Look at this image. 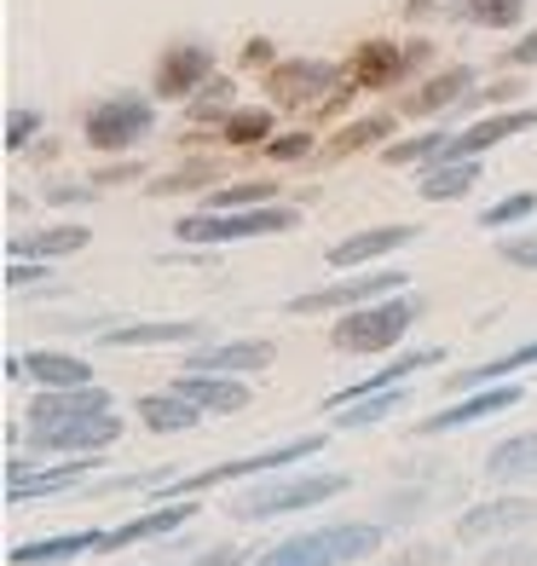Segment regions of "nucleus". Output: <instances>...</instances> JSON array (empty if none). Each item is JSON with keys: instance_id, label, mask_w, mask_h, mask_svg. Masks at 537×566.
<instances>
[{"instance_id": "obj_34", "label": "nucleus", "mask_w": 537, "mask_h": 566, "mask_svg": "<svg viewBox=\"0 0 537 566\" xmlns=\"http://www.w3.org/2000/svg\"><path fill=\"white\" fill-rule=\"evenodd\" d=\"M261 202H277L272 179H249V186H225L209 197V209H261Z\"/></svg>"}, {"instance_id": "obj_37", "label": "nucleus", "mask_w": 537, "mask_h": 566, "mask_svg": "<svg viewBox=\"0 0 537 566\" xmlns=\"http://www.w3.org/2000/svg\"><path fill=\"white\" fill-rule=\"evenodd\" d=\"M445 139H451V134H422V139H404V145H388V150H381V163H388V168H404V163L440 157V150H445Z\"/></svg>"}, {"instance_id": "obj_33", "label": "nucleus", "mask_w": 537, "mask_h": 566, "mask_svg": "<svg viewBox=\"0 0 537 566\" xmlns=\"http://www.w3.org/2000/svg\"><path fill=\"white\" fill-rule=\"evenodd\" d=\"M197 186H214V163L209 157H197V163H186V168H168L157 186H145L150 197H179V191H197Z\"/></svg>"}, {"instance_id": "obj_31", "label": "nucleus", "mask_w": 537, "mask_h": 566, "mask_svg": "<svg viewBox=\"0 0 537 566\" xmlns=\"http://www.w3.org/2000/svg\"><path fill=\"white\" fill-rule=\"evenodd\" d=\"M526 365H537V342L503 353V358H492V365H480V370H463V376H456V388H492V381H508V376L526 370Z\"/></svg>"}, {"instance_id": "obj_32", "label": "nucleus", "mask_w": 537, "mask_h": 566, "mask_svg": "<svg viewBox=\"0 0 537 566\" xmlns=\"http://www.w3.org/2000/svg\"><path fill=\"white\" fill-rule=\"evenodd\" d=\"M393 134V116L381 111V116H358V122H347L341 134H336V145H329V157H352V150H370L376 139H388Z\"/></svg>"}, {"instance_id": "obj_14", "label": "nucleus", "mask_w": 537, "mask_h": 566, "mask_svg": "<svg viewBox=\"0 0 537 566\" xmlns=\"http://www.w3.org/2000/svg\"><path fill=\"white\" fill-rule=\"evenodd\" d=\"M520 405V388L515 381H492V388H474L463 405H451V410H440V417H428V422H417V433H445V428H468V422H480V417H492V410H515Z\"/></svg>"}, {"instance_id": "obj_39", "label": "nucleus", "mask_w": 537, "mask_h": 566, "mask_svg": "<svg viewBox=\"0 0 537 566\" xmlns=\"http://www.w3.org/2000/svg\"><path fill=\"white\" fill-rule=\"evenodd\" d=\"M261 150H266L272 163H301L306 150H313V134H306V127H301V134H277V139H266Z\"/></svg>"}, {"instance_id": "obj_24", "label": "nucleus", "mask_w": 537, "mask_h": 566, "mask_svg": "<svg viewBox=\"0 0 537 566\" xmlns=\"http://www.w3.org/2000/svg\"><path fill=\"white\" fill-rule=\"evenodd\" d=\"M480 186V163L474 157H463V163H440L433 157V168L422 174V202H456V197H468Z\"/></svg>"}, {"instance_id": "obj_43", "label": "nucleus", "mask_w": 537, "mask_h": 566, "mask_svg": "<svg viewBox=\"0 0 537 566\" xmlns=\"http://www.w3.org/2000/svg\"><path fill=\"white\" fill-rule=\"evenodd\" d=\"M243 64H249V70H272V64H277L272 41H249V46H243Z\"/></svg>"}, {"instance_id": "obj_2", "label": "nucleus", "mask_w": 537, "mask_h": 566, "mask_svg": "<svg viewBox=\"0 0 537 566\" xmlns=\"http://www.w3.org/2000/svg\"><path fill=\"white\" fill-rule=\"evenodd\" d=\"M381 549V526H324V532H301L284 537L277 549L254 555V566H347V560H365Z\"/></svg>"}, {"instance_id": "obj_1", "label": "nucleus", "mask_w": 537, "mask_h": 566, "mask_svg": "<svg viewBox=\"0 0 537 566\" xmlns=\"http://www.w3.org/2000/svg\"><path fill=\"white\" fill-rule=\"evenodd\" d=\"M324 451V433H306V440H289V446H272L261 457H238V462H214V469H197V474H139V480H110V492L122 485H168V492H209V485H225V480H249V474H266V469H284V462H301V457H318Z\"/></svg>"}, {"instance_id": "obj_25", "label": "nucleus", "mask_w": 537, "mask_h": 566, "mask_svg": "<svg viewBox=\"0 0 537 566\" xmlns=\"http://www.w3.org/2000/svg\"><path fill=\"white\" fill-rule=\"evenodd\" d=\"M485 474L503 480V485H526V480H537V433H520V440L492 446V457H485Z\"/></svg>"}, {"instance_id": "obj_10", "label": "nucleus", "mask_w": 537, "mask_h": 566, "mask_svg": "<svg viewBox=\"0 0 537 566\" xmlns=\"http://www.w3.org/2000/svg\"><path fill=\"white\" fill-rule=\"evenodd\" d=\"M336 75L341 70L324 59H289V64L266 70V93H272V105H306V98H324L336 87Z\"/></svg>"}, {"instance_id": "obj_47", "label": "nucleus", "mask_w": 537, "mask_h": 566, "mask_svg": "<svg viewBox=\"0 0 537 566\" xmlns=\"http://www.w3.org/2000/svg\"><path fill=\"white\" fill-rule=\"evenodd\" d=\"M197 566H243V555H238V549H209Z\"/></svg>"}, {"instance_id": "obj_26", "label": "nucleus", "mask_w": 537, "mask_h": 566, "mask_svg": "<svg viewBox=\"0 0 537 566\" xmlns=\"http://www.w3.org/2000/svg\"><path fill=\"white\" fill-rule=\"evenodd\" d=\"M87 243H93L87 226H53V231L12 238V261H53V254H75V249H87Z\"/></svg>"}, {"instance_id": "obj_5", "label": "nucleus", "mask_w": 537, "mask_h": 566, "mask_svg": "<svg viewBox=\"0 0 537 566\" xmlns=\"http://www.w3.org/2000/svg\"><path fill=\"white\" fill-rule=\"evenodd\" d=\"M336 492H347V474H295V480H272L254 485L232 503L238 521H272V514H295V509H318Z\"/></svg>"}, {"instance_id": "obj_18", "label": "nucleus", "mask_w": 537, "mask_h": 566, "mask_svg": "<svg viewBox=\"0 0 537 566\" xmlns=\"http://www.w3.org/2000/svg\"><path fill=\"white\" fill-rule=\"evenodd\" d=\"M474 87V70L468 64H451L445 75H433V82L411 98H399V116H433V111H445V105H463Z\"/></svg>"}, {"instance_id": "obj_45", "label": "nucleus", "mask_w": 537, "mask_h": 566, "mask_svg": "<svg viewBox=\"0 0 537 566\" xmlns=\"http://www.w3.org/2000/svg\"><path fill=\"white\" fill-rule=\"evenodd\" d=\"M46 197H53V202H93V197H98V186H93V179H87V186H53Z\"/></svg>"}, {"instance_id": "obj_28", "label": "nucleus", "mask_w": 537, "mask_h": 566, "mask_svg": "<svg viewBox=\"0 0 537 566\" xmlns=\"http://www.w3.org/2000/svg\"><path fill=\"white\" fill-rule=\"evenodd\" d=\"M220 139L232 145V150H254V145H266V139H272V111H266V105H238L232 116L220 122Z\"/></svg>"}, {"instance_id": "obj_19", "label": "nucleus", "mask_w": 537, "mask_h": 566, "mask_svg": "<svg viewBox=\"0 0 537 566\" xmlns=\"http://www.w3.org/2000/svg\"><path fill=\"white\" fill-rule=\"evenodd\" d=\"M179 394H186L191 405H202L209 417H238V410L249 405V388L238 376H197L191 370L186 381H179Z\"/></svg>"}, {"instance_id": "obj_20", "label": "nucleus", "mask_w": 537, "mask_h": 566, "mask_svg": "<svg viewBox=\"0 0 537 566\" xmlns=\"http://www.w3.org/2000/svg\"><path fill=\"white\" fill-rule=\"evenodd\" d=\"M202 324L191 318H173V324H116V329H98L105 347H173V342H197Z\"/></svg>"}, {"instance_id": "obj_38", "label": "nucleus", "mask_w": 537, "mask_h": 566, "mask_svg": "<svg viewBox=\"0 0 537 566\" xmlns=\"http://www.w3.org/2000/svg\"><path fill=\"white\" fill-rule=\"evenodd\" d=\"M537 209V191H520V197H503L497 209H485V231H503V226H515Z\"/></svg>"}, {"instance_id": "obj_12", "label": "nucleus", "mask_w": 537, "mask_h": 566, "mask_svg": "<svg viewBox=\"0 0 537 566\" xmlns=\"http://www.w3.org/2000/svg\"><path fill=\"white\" fill-rule=\"evenodd\" d=\"M209 75H214V53H209V46H197V41L168 46L162 64H157V93L162 98H191Z\"/></svg>"}, {"instance_id": "obj_23", "label": "nucleus", "mask_w": 537, "mask_h": 566, "mask_svg": "<svg viewBox=\"0 0 537 566\" xmlns=\"http://www.w3.org/2000/svg\"><path fill=\"white\" fill-rule=\"evenodd\" d=\"M87 549H105V532H64V537H35V544H18L12 560L18 566H53V560H75Z\"/></svg>"}, {"instance_id": "obj_11", "label": "nucleus", "mask_w": 537, "mask_h": 566, "mask_svg": "<svg viewBox=\"0 0 537 566\" xmlns=\"http://www.w3.org/2000/svg\"><path fill=\"white\" fill-rule=\"evenodd\" d=\"M526 127H537V105H531V111H503V116H485V122H474V127H463V134H451V139H445L440 163H463V157H480V150L503 145L508 134H526Z\"/></svg>"}, {"instance_id": "obj_44", "label": "nucleus", "mask_w": 537, "mask_h": 566, "mask_svg": "<svg viewBox=\"0 0 537 566\" xmlns=\"http://www.w3.org/2000/svg\"><path fill=\"white\" fill-rule=\"evenodd\" d=\"M41 277H46V266H41V261H30V266L12 261V266H7V283H12V290H23V283H41Z\"/></svg>"}, {"instance_id": "obj_4", "label": "nucleus", "mask_w": 537, "mask_h": 566, "mask_svg": "<svg viewBox=\"0 0 537 566\" xmlns=\"http://www.w3.org/2000/svg\"><path fill=\"white\" fill-rule=\"evenodd\" d=\"M411 318H417V301H404V295L365 301L329 329V342H336L341 353H388V347H399L404 329H411Z\"/></svg>"}, {"instance_id": "obj_13", "label": "nucleus", "mask_w": 537, "mask_h": 566, "mask_svg": "<svg viewBox=\"0 0 537 566\" xmlns=\"http://www.w3.org/2000/svg\"><path fill=\"white\" fill-rule=\"evenodd\" d=\"M7 376H30L41 381V388H87L93 370H87V358H75V353H23V358H7Z\"/></svg>"}, {"instance_id": "obj_41", "label": "nucleus", "mask_w": 537, "mask_h": 566, "mask_svg": "<svg viewBox=\"0 0 537 566\" xmlns=\"http://www.w3.org/2000/svg\"><path fill=\"white\" fill-rule=\"evenodd\" d=\"M497 254H503L508 266H531V272H537V238H503Z\"/></svg>"}, {"instance_id": "obj_35", "label": "nucleus", "mask_w": 537, "mask_h": 566, "mask_svg": "<svg viewBox=\"0 0 537 566\" xmlns=\"http://www.w3.org/2000/svg\"><path fill=\"white\" fill-rule=\"evenodd\" d=\"M463 12L474 23H485V30H508V23H520L526 0H463Z\"/></svg>"}, {"instance_id": "obj_17", "label": "nucleus", "mask_w": 537, "mask_h": 566, "mask_svg": "<svg viewBox=\"0 0 537 566\" xmlns=\"http://www.w3.org/2000/svg\"><path fill=\"white\" fill-rule=\"evenodd\" d=\"M272 358H277L272 342H225V347L197 353L186 370H197V376H249V370H266Z\"/></svg>"}, {"instance_id": "obj_9", "label": "nucleus", "mask_w": 537, "mask_h": 566, "mask_svg": "<svg viewBox=\"0 0 537 566\" xmlns=\"http://www.w3.org/2000/svg\"><path fill=\"white\" fill-rule=\"evenodd\" d=\"M116 433H122V417L93 410V417H70V422H53V428H30V451H105V446H116Z\"/></svg>"}, {"instance_id": "obj_30", "label": "nucleus", "mask_w": 537, "mask_h": 566, "mask_svg": "<svg viewBox=\"0 0 537 566\" xmlns=\"http://www.w3.org/2000/svg\"><path fill=\"white\" fill-rule=\"evenodd\" d=\"M411 405V388H381V394H365V399H352V405H341L347 417H336V428H370V422H381V417H393V410H404Z\"/></svg>"}, {"instance_id": "obj_3", "label": "nucleus", "mask_w": 537, "mask_h": 566, "mask_svg": "<svg viewBox=\"0 0 537 566\" xmlns=\"http://www.w3.org/2000/svg\"><path fill=\"white\" fill-rule=\"evenodd\" d=\"M277 231H295V209L261 202V209H202V214H186L173 226V238L179 243H243V238H277Z\"/></svg>"}, {"instance_id": "obj_29", "label": "nucleus", "mask_w": 537, "mask_h": 566, "mask_svg": "<svg viewBox=\"0 0 537 566\" xmlns=\"http://www.w3.org/2000/svg\"><path fill=\"white\" fill-rule=\"evenodd\" d=\"M93 474V462H64V469H46V474H30V480H12L7 485V503H23V497H53L64 485H82Z\"/></svg>"}, {"instance_id": "obj_8", "label": "nucleus", "mask_w": 537, "mask_h": 566, "mask_svg": "<svg viewBox=\"0 0 537 566\" xmlns=\"http://www.w3.org/2000/svg\"><path fill=\"white\" fill-rule=\"evenodd\" d=\"M404 283V272H370V277H341V283H324V290H306V295H289V313H352V306H365L376 295H393Z\"/></svg>"}, {"instance_id": "obj_16", "label": "nucleus", "mask_w": 537, "mask_h": 566, "mask_svg": "<svg viewBox=\"0 0 537 566\" xmlns=\"http://www.w3.org/2000/svg\"><path fill=\"white\" fill-rule=\"evenodd\" d=\"M404 243H417V226H370V231H352L329 249V266H365V261H381Z\"/></svg>"}, {"instance_id": "obj_21", "label": "nucleus", "mask_w": 537, "mask_h": 566, "mask_svg": "<svg viewBox=\"0 0 537 566\" xmlns=\"http://www.w3.org/2000/svg\"><path fill=\"white\" fill-rule=\"evenodd\" d=\"M531 521H537V503H531V497H508V503H480V509H468L456 532L474 544V537H497L503 526H531Z\"/></svg>"}, {"instance_id": "obj_42", "label": "nucleus", "mask_w": 537, "mask_h": 566, "mask_svg": "<svg viewBox=\"0 0 537 566\" xmlns=\"http://www.w3.org/2000/svg\"><path fill=\"white\" fill-rule=\"evenodd\" d=\"M122 179H139V163H116V168H98V174H93V186L105 191V186H122Z\"/></svg>"}, {"instance_id": "obj_40", "label": "nucleus", "mask_w": 537, "mask_h": 566, "mask_svg": "<svg viewBox=\"0 0 537 566\" xmlns=\"http://www.w3.org/2000/svg\"><path fill=\"white\" fill-rule=\"evenodd\" d=\"M35 134H41V111H12L7 116V150H23Z\"/></svg>"}, {"instance_id": "obj_22", "label": "nucleus", "mask_w": 537, "mask_h": 566, "mask_svg": "<svg viewBox=\"0 0 537 566\" xmlns=\"http://www.w3.org/2000/svg\"><path fill=\"white\" fill-rule=\"evenodd\" d=\"M139 417H145V428L150 433H186V428H197L202 417H209V410H202V405H191L186 394H145L139 399Z\"/></svg>"}, {"instance_id": "obj_15", "label": "nucleus", "mask_w": 537, "mask_h": 566, "mask_svg": "<svg viewBox=\"0 0 537 566\" xmlns=\"http://www.w3.org/2000/svg\"><path fill=\"white\" fill-rule=\"evenodd\" d=\"M93 410H110V394L105 388H46L35 405H30V428H53V422H70V417H93Z\"/></svg>"}, {"instance_id": "obj_46", "label": "nucleus", "mask_w": 537, "mask_h": 566, "mask_svg": "<svg viewBox=\"0 0 537 566\" xmlns=\"http://www.w3.org/2000/svg\"><path fill=\"white\" fill-rule=\"evenodd\" d=\"M508 64H537V30H531L520 46H508Z\"/></svg>"}, {"instance_id": "obj_36", "label": "nucleus", "mask_w": 537, "mask_h": 566, "mask_svg": "<svg viewBox=\"0 0 537 566\" xmlns=\"http://www.w3.org/2000/svg\"><path fill=\"white\" fill-rule=\"evenodd\" d=\"M197 93H202L197 105H191V116H197V122H209V116H220V122H225V116L238 111V105H232V82H225V75H214V82H202Z\"/></svg>"}, {"instance_id": "obj_6", "label": "nucleus", "mask_w": 537, "mask_h": 566, "mask_svg": "<svg viewBox=\"0 0 537 566\" xmlns=\"http://www.w3.org/2000/svg\"><path fill=\"white\" fill-rule=\"evenodd\" d=\"M150 122H157L150 98H139V93H116V98H98V105L87 111L82 134H87V145H98V150H122V145L145 139V134H150Z\"/></svg>"}, {"instance_id": "obj_7", "label": "nucleus", "mask_w": 537, "mask_h": 566, "mask_svg": "<svg viewBox=\"0 0 537 566\" xmlns=\"http://www.w3.org/2000/svg\"><path fill=\"white\" fill-rule=\"evenodd\" d=\"M428 59V46L422 41H411L399 53L393 41H365V46H352V59H347V82L352 87H365V93H376V87H393L404 70H417Z\"/></svg>"}, {"instance_id": "obj_27", "label": "nucleus", "mask_w": 537, "mask_h": 566, "mask_svg": "<svg viewBox=\"0 0 537 566\" xmlns=\"http://www.w3.org/2000/svg\"><path fill=\"white\" fill-rule=\"evenodd\" d=\"M191 521V503H168V509H150L139 514V521H127L116 532H105V549H127V544H145V537H157V532H173V526H186Z\"/></svg>"}]
</instances>
